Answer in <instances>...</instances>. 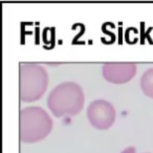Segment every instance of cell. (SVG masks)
Wrapping results in <instances>:
<instances>
[{"label":"cell","mask_w":153,"mask_h":153,"mask_svg":"<svg viewBox=\"0 0 153 153\" xmlns=\"http://www.w3.org/2000/svg\"><path fill=\"white\" fill-rule=\"evenodd\" d=\"M140 86L143 94L150 99H153V67L148 68L142 74Z\"/></svg>","instance_id":"6"},{"label":"cell","mask_w":153,"mask_h":153,"mask_svg":"<svg viewBox=\"0 0 153 153\" xmlns=\"http://www.w3.org/2000/svg\"><path fill=\"white\" fill-rule=\"evenodd\" d=\"M87 119L89 124L98 130H107L114 124L117 112L109 101L98 99L89 103L87 107Z\"/></svg>","instance_id":"4"},{"label":"cell","mask_w":153,"mask_h":153,"mask_svg":"<svg viewBox=\"0 0 153 153\" xmlns=\"http://www.w3.org/2000/svg\"><path fill=\"white\" fill-rule=\"evenodd\" d=\"M144 153H150V152H144Z\"/></svg>","instance_id":"8"},{"label":"cell","mask_w":153,"mask_h":153,"mask_svg":"<svg viewBox=\"0 0 153 153\" xmlns=\"http://www.w3.org/2000/svg\"><path fill=\"white\" fill-rule=\"evenodd\" d=\"M137 67L134 63H105L102 66V74L107 82L112 84H125L136 74Z\"/></svg>","instance_id":"5"},{"label":"cell","mask_w":153,"mask_h":153,"mask_svg":"<svg viewBox=\"0 0 153 153\" xmlns=\"http://www.w3.org/2000/svg\"><path fill=\"white\" fill-rule=\"evenodd\" d=\"M48 85L45 67L37 63H22L19 66V97L22 102L38 101Z\"/></svg>","instance_id":"3"},{"label":"cell","mask_w":153,"mask_h":153,"mask_svg":"<svg viewBox=\"0 0 153 153\" xmlns=\"http://www.w3.org/2000/svg\"><path fill=\"white\" fill-rule=\"evenodd\" d=\"M135 152H136V149L134 148V147L130 146V147H127V148L124 149L121 153H135Z\"/></svg>","instance_id":"7"},{"label":"cell","mask_w":153,"mask_h":153,"mask_svg":"<svg viewBox=\"0 0 153 153\" xmlns=\"http://www.w3.org/2000/svg\"><path fill=\"white\" fill-rule=\"evenodd\" d=\"M53 120L45 109L30 106L19 113V137L22 143L34 144L44 140L53 130Z\"/></svg>","instance_id":"2"},{"label":"cell","mask_w":153,"mask_h":153,"mask_svg":"<svg viewBox=\"0 0 153 153\" xmlns=\"http://www.w3.org/2000/svg\"><path fill=\"white\" fill-rule=\"evenodd\" d=\"M84 102L83 89L72 81L58 84L47 97V107L56 117L78 115L83 109Z\"/></svg>","instance_id":"1"}]
</instances>
